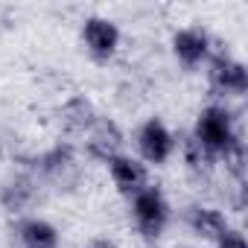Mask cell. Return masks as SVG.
Returning a JSON list of instances; mask_svg holds the SVG:
<instances>
[{
  "instance_id": "5bb4252c",
  "label": "cell",
  "mask_w": 248,
  "mask_h": 248,
  "mask_svg": "<svg viewBox=\"0 0 248 248\" xmlns=\"http://www.w3.org/2000/svg\"><path fill=\"white\" fill-rule=\"evenodd\" d=\"M178 152H181V158H184V164L190 167V172H210V167L216 164L199 143H196V138L193 135H187L184 140H178V146H175Z\"/></svg>"
},
{
  "instance_id": "7a4b0ae2",
  "label": "cell",
  "mask_w": 248,
  "mask_h": 248,
  "mask_svg": "<svg viewBox=\"0 0 248 248\" xmlns=\"http://www.w3.org/2000/svg\"><path fill=\"white\" fill-rule=\"evenodd\" d=\"M129 202H132V222H135L138 233L143 239H161L167 225H170V216H172L164 190L149 184L138 196H132Z\"/></svg>"
},
{
  "instance_id": "6da1fadb",
  "label": "cell",
  "mask_w": 248,
  "mask_h": 248,
  "mask_svg": "<svg viewBox=\"0 0 248 248\" xmlns=\"http://www.w3.org/2000/svg\"><path fill=\"white\" fill-rule=\"evenodd\" d=\"M193 138L213 161H219L236 140H242L236 132V117L225 102H210L199 111V120L193 126Z\"/></svg>"
},
{
  "instance_id": "8992f818",
  "label": "cell",
  "mask_w": 248,
  "mask_h": 248,
  "mask_svg": "<svg viewBox=\"0 0 248 248\" xmlns=\"http://www.w3.org/2000/svg\"><path fill=\"white\" fill-rule=\"evenodd\" d=\"M170 47H172V56L178 59V64H184L190 70L207 64L210 56H213V38H210V32L204 27H181V30H175Z\"/></svg>"
},
{
  "instance_id": "9c48e42d",
  "label": "cell",
  "mask_w": 248,
  "mask_h": 248,
  "mask_svg": "<svg viewBox=\"0 0 248 248\" xmlns=\"http://www.w3.org/2000/svg\"><path fill=\"white\" fill-rule=\"evenodd\" d=\"M184 222H187V228H190L199 239H204V242H216V239L231 228L228 213L219 210V207H213V204H190L187 213H184Z\"/></svg>"
},
{
  "instance_id": "ba28073f",
  "label": "cell",
  "mask_w": 248,
  "mask_h": 248,
  "mask_svg": "<svg viewBox=\"0 0 248 248\" xmlns=\"http://www.w3.org/2000/svg\"><path fill=\"white\" fill-rule=\"evenodd\" d=\"M108 178H111V184H114V190L120 193V196H126V199H132V196H138L143 187H149V167L140 161V158H135V155H117V158H111L108 164Z\"/></svg>"
},
{
  "instance_id": "4fadbf2b",
  "label": "cell",
  "mask_w": 248,
  "mask_h": 248,
  "mask_svg": "<svg viewBox=\"0 0 248 248\" xmlns=\"http://www.w3.org/2000/svg\"><path fill=\"white\" fill-rule=\"evenodd\" d=\"M38 170L47 175V178H67L73 170H76V149L70 143H56L53 149H47L41 158H38Z\"/></svg>"
},
{
  "instance_id": "8fae6325",
  "label": "cell",
  "mask_w": 248,
  "mask_h": 248,
  "mask_svg": "<svg viewBox=\"0 0 248 248\" xmlns=\"http://www.w3.org/2000/svg\"><path fill=\"white\" fill-rule=\"evenodd\" d=\"M21 248H62L59 228L44 216H24L15 228Z\"/></svg>"
},
{
  "instance_id": "9a60e30c",
  "label": "cell",
  "mask_w": 248,
  "mask_h": 248,
  "mask_svg": "<svg viewBox=\"0 0 248 248\" xmlns=\"http://www.w3.org/2000/svg\"><path fill=\"white\" fill-rule=\"evenodd\" d=\"M213 245H216V248H248V239H245V233H242L239 228H228Z\"/></svg>"
},
{
  "instance_id": "5b68a950",
  "label": "cell",
  "mask_w": 248,
  "mask_h": 248,
  "mask_svg": "<svg viewBox=\"0 0 248 248\" xmlns=\"http://www.w3.org/2000/svg\"><path fill=\"white\" fill-rule=\"evenodd\" d=\"M79 35H82V44H85L88 56L96 59V62H108V59H114L117 50H120V41H123L120 27H117L111 18H102V15H91V18H85Z\"/></svg>"
},
{
  "instance_id": "277c9868",
  "label": "cell",
  "mask_w": 248,
  "mask_h": 248,
  "mask_svg": "<svg viewBox=\"0 0 248 248\" xmlns=\"http://www.w3.org/2000/svg\"><path fill=\"white\" fill-rule=\"evenodd\" d=\"M207 82L213 96H222V99H239L248 93V70L239 59H231L228 53L210 56Z\"/></svg>"
},
{
  "instance_id": "30bf717a",
  "label": "cell",
  "mask_w": 248,
  "mask_h": 248,
  "mask_svg": "<svg viewBox=\"0 0 248 248\" xmlns=\"http://www.w3.org/2000/svg\"><path fill=\"white\" fill-rule=\"evenodd\" d=\"M35 196H38V184L27 172L9 175L3 184H0V204H3V210L12 213V216L27 213L35 204Z\"/></svg>"
},
{
  "instance_id": "52a82bcc",
  "label": "cell",
  "mask_w": 248,
  "mask_h": 248,
  "mask_svg": "<svg viewBox=\"0 0 248 248\" xmlns=\"http://www.w3.org/2000/svg\"><path fill=\"white\" fill-rule=\"evenodd\" d=\"M123 143H126V135L111 117H99L85 132V152L91 161H99V164H108L111 158L123 155Z\"/></svg>"
},
{
  "instance_id": "3957f363",
  "label": "cell",
  "mask_w": 248,
  "mask_h": 248,
  "mask_svg": "<svg viewBox=\"0 0 248 248\" xmlns=\"http://www.w3.org/2000/svg\"><path fill=\"white\" fill-rule=\"evenodd\" d=\"M135 146H138V158H140L146 167H149V164H152V167H164V164L175 155L178 140H175L172 129L167 126L161 117H149V120L140 123L138 132H135Z\"/></svg>"
},
{
  "instance_id": "7c38bea8",
  "label": "cell",
  "mask_w": 248,
  "mask_h": 248,
  "mask_svg": "<svg viewBox=\"0 0 248 248\" xmlns=\"http://www.w3.org/2000/svg\"><path fill=\"white\" fill-rule=\"evenodd\" d=\"M59 120H62V126L67 132H88L99 120V111H96V102L88 93H73V96H67L62 102Z\"/></svg>"
},
{
  "instance_id": "2e32d148",
  "label": "cell",
  "mask_w": 248,
  "mask_h": 248,
  "mask_svg": "<svg viewBox=\"0 0 248 248\" xmlns=\"http://www.w3.org/2000/svg\"><path fill=\"white\" fill-rule=\"evenodd\" d=\"M85 248H120V245H117V239H111V236H93Z\"/></svg>"
}]
</instances>
